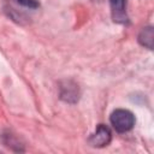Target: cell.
<instances>
[{
	"instance_id": "cell-1",
	"label": "cell",
	"mask_w": 154,
	"mask_h": 154,
	"mask_svg": "<svg viewBox=\"0 0 154 154\" xmlns=\"http://www.w3.org/2000/svg\"><path fill=\"white\" fill-rule=\"evenodd\" d=\"M109 122L113 129L118 132H128L135 125V116L129 109H116L109 117Z\"/></svg>"
},
{
	"instance_id": "cell-2",
	"label": "cell",
	"mask_w": 154,
	"mask_h": 154,
	"mask_svg": "<svg viewBox=\"0 0 154 154\" xmlns=\"http://www.w3.org/2000/svg\"><path fill=\"white\" fill-rule=\"evenodd\" d=\"M111 140H112V132L109 128L103 124H100L97 125L95 132L89 137V143L91 147L102 148V147L108 146Z\"/></svg>"
},
{
	"instance_id": "cell-3",
	"label": "cell",
	"mask_w": 154,
	"mask_h": 154,
	"mask_svg": "<svg viewBox=\"0 0 154 154\" xmlns=\"http://www.w3.org/2000/svg\"><path fill=\"white\" fill-rule=\"evenodd\" d=\"M112 18L117 23H126L128 14H126V0H109Z\"/></svg>"
},
{
	"instance_id": "cell-4",
	"label": "cell",
	"mask_w": 154,
	"mask_h": 154,
	"mask_svg": "<svg viewBox=\"0 0 154 154\" xmlns=\"http://www.w3.org/2000/svg\"><path fill=\"white\" fill-rule=\"evenodd\" d=\"M60 97L64 101L70 102V103H73V102L78 101V97H79L78 85L70 82V81L65 82V84H63L60 87Z\"/></svg>"
},
{
	"instance_id": "cell-5",
	"label": "cell",
	"mask_w": 154,
	"mask_h": 154,
	"mask_svg": "<svg viewBox=\"0 0 154 154\" xmlns=\"http://www.w3.org/2000/svg\"><path fill=\"white\" fill-rule=\"evenodd\" d=\"M138 42L147 47L148 49H152L153 47V28L152 26H146L141 30L138 35Z\"/></svg>"
},
{
	"instance_id": "cell-6",
	"label": "cell",
	"mask_w": 154,
	"mask_h": 154,
	"mask_svg": "<svg viewBox=\"0 0 154 154\" xmlns=\"http://www.w3.org/2000/svg\"><path fill=\"white\" fill-rule=\"evenodd\" d=\"M17 2L29 8H36L38 6V2L36 0H17Z\"/></svg>"
}]
</instances>
